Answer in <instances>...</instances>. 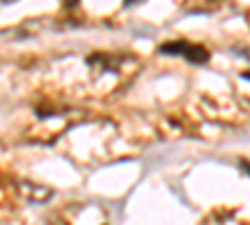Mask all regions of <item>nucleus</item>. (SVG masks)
<instances>
[{"label": "nucleus", "mask_w": 250, "mask_h": 225, "mask_svg": "<svg viewBox=\"0 0 250 225\" xmlns=\"http://www.w3.org/2000/svg\"><path fill=\"white\" fill-rule=\"evenodd\" d=\"M160 53L163 55H183L185 60H190V63H195V65L208 63V58H210V53H208L203 45H193V43H188V40L165 43V45H160Z\"/></svg>", "instance_id": "f257e3e1"}, {"label": "nucleus", "mask_w": 250, "mask_h": 225, "mask_svg": "<svg viewBox=\"0 0 250 225\" xmlns=\"http://www.w3.org/2000/svg\"><path fill=\"white\" fill-rule=\"evenodd\" d=\"M240 170H245V173L250 175V163H248V160H240Z\"/></svg>", "instance_id": "f03ea898"}, {"label": "nucleus", "mask_w": 250, "mask_h": 225, "mask_svg": "<svg viewBox=\"0 0 250 225\" xmlns=\"http://www.w3.org/2000/svg\"><path fill=\"white\" fill-rule=\"evenodd\" d=\"M5 3H8V0H5Z\"/></svg>", "instance_id": "7ed1b4c3"}]
</instances>
